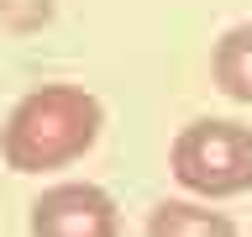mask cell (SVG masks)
Returning <instances> with one entry per match:
<instances>
[{
	"label": "cell",
	"mask_w": 252,
	"mask_h": 237,
	"mask_svg": "<svg viewBox=\"0 0 252 237\" xmlns=\"http://www.w3.org/2000/svg\"><path fill=\"white\" fill-rule=\"evenodd\" d=\"M105 126V111L90 90L79 84H42V90L21 95L5 116L0 132V153L16 174H42V169H63L94 148Z\"/></svg>",
	"instance_id": "6da1fadb"
},
{
	"label": "cell",
	"mask_w": 252,
	"mask_h": 237,
	"mask_svg": "<svg viewBox=\"0 0 252 237\" xmlns=\"http://www.w3.org/2000/svg\"><path fill=\"white\" fill-rule=\"evenodd\" d=\"M173 179L205 200H226V195H247L252 190V126L242 121H189L173 137Z\"/></svg>",
	"instance_id": "7a4b0ae2"
},
{
	"label": "cell",
	"mask_w": 252,
	"mask_h": 237,
	"mask_svg": "<svg viewBox=\"0 0 252 237\" xmlns=\"http://www.w3.org/2000/svg\"><path fill=\"white\" fill-rule=\"evenodd\" d=\"M32 237H121V216L100 185L63 179L32 200Z\"/></svg>",
	"instance_id": "3957f363"
},
{
	"label": "cell",
	"mask_w": 252,
	"mask_h": 237,
	"mask_svg": "<svg viewBox=\"0 0 252 237\" xmlns=\"http://www.w3.org/2000/svg\"><path fill=\"white\" fill-rule=\"evenodd\" d=\"M147 237H236L231 216H220L210 205L194 200H163L147 216Z\"/></svg>",
	"instance_id": "277c9868"
},
{
	"label": "cell",
	"mask_w": 252,
	"mask_h": 237,
	"mask_svg": "<svg viewBox=\"0 0 252 237\" xmlns=\"http://www.w3.org/2000/svg\"><path fill=\"white\" fill-rule=\"evenodd\" d=\"M210 74H216V84L231 95V100L252 106V21L220 32L216 58H210Z\"/></svg>",
	"instance_id": "5b68a950"
},
{
	"label": "cell",
	"mask_w": 252,
	"mask_h": 237,
	"mask_svg": "<svg viewBox=\"0 0 252 237\" xmlns=\"http://www.w3.org/2000/svg\"><path fill=\"white\" fill-rule=\"evenodd\" d=\"M53 16V0H0V21L16 32H32Z\"/></svg>",
	"instance_id": "8992f818"
}]
</instances>
